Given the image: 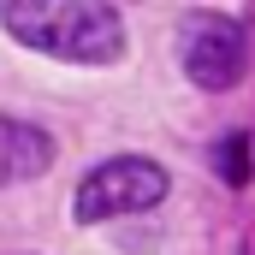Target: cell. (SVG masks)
<instances>
[{
	"mask_svg": "<svg viewBox=\"0 0 255 255\" xmlns=\"http://www.w3.org/2000/svg\"><path fill=\"white\" fill-rule=\"evenodd\" d=\"M12 42L71 65H113L125 54V24L113 0H0Z\"/></svg>",
	"mask_w": 255,
	"mask_h": 255,
	"instance_id": "obj_1",
	"label": "cell"
},
{
	"mask_svg": "<svg viewBox=\"0 0 255 255\" xmlns=\"http://www.w3.org/2000/svg\"><path fill=\"white\" fill-rule=\"evenodd\" d=\"M54 166V142H48V130L24 125V119H6L0 113V190L6 184H30V178H42Z\"/></svg>",
	"mask_w": 255,
	"mask_h": 255,
	"instance_id": "obj_4",
	"label": "cell"
},
{
	"mask_svg": "<svg viewBox=\"0 0 255 255\" xmlns=\"http://www.w3.org/2000/svg\"><path fill=\"white\" fill-rule=\"evenodd\" d=\"M178 54H184L190 83H202V89H232V83H238V71H244V36H238V24H226V18H208V12H202V18L184 24Z\"/></svg>",
	"mask_w": 255,
	"mask_h": 255,
	"instance_id": "obj_3",
	"label": "cell"
},
{
	"mask_svg": "<svg viewBox=\"0 0 255 255\" xmlns=\"http://www.w3.org/2000/svg\"><path fill=\"white\" fill-rule=\"evenodd\" d=\"M220 172H226L232 184H244V178H250V160H244V136H226V142H220Z\"/></svg>",
	"mask_w": 255,
	"mask_h": 255,
	"instance_id": "obj_5",
	"label": "cell"
},
{
	"mask_svg": "<svg viewBox=\"0 0 255 255\" xmlns=\"http://www.w3.org/2000/svg\"><path fill=\"white\" fill-rule=\"evenodd\" d=\"M166 202V172L154 166V160H107V166H95L83 184H77V202H71V214L83 220V226H95V220H119V214H142V208H160Z\"/></svg>",
	"mask_w": 255,
	"mask_h": 255,
	"instance_id": "obj_2",
	"label": "cell"
}]
</instances>
